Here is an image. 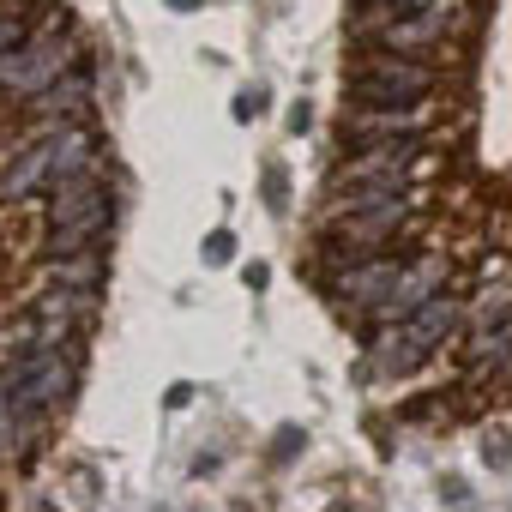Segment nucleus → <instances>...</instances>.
<instances>
[{
    "label": "nucleus",
    "instance_id": "obj_15",
    "mask_svg": "<svg viewBox=\"0 0 512 512\" xmlns=\"http://www.w3.org/2000/svg\"><path fill=\"white\" fill-rule=\"evenodd\" d=\"M253 115H260V91H241L235 97V121H253Z\"/></svg>",
    "mask_w": 512,
    "mask_h": 512
},
{
    "label": "nucleus",
    "instance_id": "obj_16",
    "mask_svg": "<svg viewBox=\"0 0 512 512\" xmlns=\"http://www.w3.org/2000/svg\"><path fill=\"white\" fill-rule=\"evenodd\" d=\"M308 127H314V103H296L290 109V133H308Z\"/></svg>",
    "mask_w": 512,
    "mask_h": 512
},
{
    "label": "nucleus",
    "instance_id": "obj_7",
    "mask_svg": "<svg viewBox=\"0 0 512 512\" xmlns=\"http://www.w3.org/2000/svg\"><path fill=\"white\" fill-rule=\"evenodd\" d=\"M428 127V109L422 103H368L350 115V133L356 139H416Z\"/></svg>",
    "mask_w": 512,
    "mask_h": 512
},
{
    "label": "nucleus",
    "instance_id": "obj_14",
    "mask_svg": "<svg viewBox=\"0 0 512 512\" xmlns=\"http://www.w3.org/2000/svg\"><path fill=\"white\" fill-rule=\"evenodd\" d=\"M302 446H308V434H302V428H284V434L272 440V458H296Z\"/></svg>",
    "mask_w": 512,
    "mask_h": 512
},
{
    "label": "nucleus",
    "instance_id": "obj_5",
    "mask_svg": "<svg viewBox=\"0 0 512 512\" xmlns=\"http://www.w3.org/2000/svg\"><path fill=\"white\" fill-rule=\"evenodd\" d=\"M446 25H452V7H446V0H434V7H404L392 25H380V43H386L392 55H416V49L440 43Z\"/></svg>",
    "mask_w": 512,
    "mask_h": 512
},
{
    "label": "nucleus",
    "instance_id": "obj_2",
    "mask_svg": "<svg viewBox=\"0 0 512 512\" xmlns=\"http://www.w3.org/2000/svg\"><path fill=\"white\" fill-rule=\"evenodd\" d=\"M434 91V67H422L416 55H374L356 73V97L362 103H422Z\"/></svg>",
    "mask_w": 512,
    "mask_h": 512
},
{
    "label": "nucleus",
    "instance_id": "obj_12",
    "mask_svg": "<svg viewBox=\"0 0 512 512\" xmlns=\"http://www.w3.org/2000/svg\"><path fill=\"white\" fill-rule=\"evenodd\" d=\"M199 260H205V266H229V260H235V229H211V235L199 241Z\"/></svg>",
    "mask_w": 512,
    "mask_h": 512
},
{
    "label": "nucleus",
    "instance_id": "obj_20",
    "mask_svg": "<svg viewBox=\"0 0 512 512\" xmlns=\"http://www.w3.org/2000/svg\"><path fill=\"white\" fill-rule=\"evenodd\" d=\"M386 7H398V13H404V7H434V0H386Z\"/></svg>",
    "mask_w": 512,
    "mask_h": 512
},
{
    "label": "nucleus",
    "instance_id": "obj_4",
    "mask_svg": "<svg viewBox=\"0 0 512 512\" xmlns=\"http://www.w3.org/2000/svg\"><path fill=\"white\" fill-rule=\"evenodd\" d=\"M440 284H446V260H416V266H398V278H392V290L374 302L380 308V326H392V320H404L416 302H428V296H440Z\"/></svg>",
    "mask_w": 512,
    "mask_h": 512
},
{
    "label": "nucleus",
    "instance_id": "obj_18",
    "mask_svg": "<svg viewBox=\"0 0 512 512\" xmlns=\"http://www.w3.org/2000/svg\"><path fill=\"white\" fill-rule=\"evenodd\" d=\"M163 404H169V410H187V404H193V386H169Z\"/></svg>",
    "mask_w": 512,
    "mask_h": 512
},
{
    "label": "nucleus",
    "instance_id": "obj_11",
    "mask_svg": "<svg viewBox=\"0 0 512 512\" xmlns=\"http://www.w3.org/2000/svg\"><path fill=\"white\" fill-rule=\"evenodd\" d=\"M31 37V19H25V7H0V55L7 49H19Z\"/></svg>",
    "mask_w": 512,
    "mask_h": 512
},
{
    "label": "nucleus",
    "instance_id": "obj_9",
    "mask_svg": "<svg viewBox=\"0 0 512 512\" xmlns=\"http://www.w3.org/2000/svg\"><path fill=\"white\" fill-rule=\"evenodd\" d=\"M85 103H91V73L85 67H67L55 85H43L31 97V109L49 115V121H85Z\"/></svg>",
    "mask_w": 512,
    "mask_h": 512
},
{
    "label": "nucleus",
    "instance_id": "obj_3",
    "mask_svg": "<svg viewBox=\"0 0 512 512\" xmlns=\"http://www.w3.org/2000/svg\"><path fill=\"white\" fill-rule=\"evenodd\" d=\"M332 181L350 187V193H404V187H410V151H404V145H392V151H362V157L338 163Z\"/></svg>",
    "mask_w": 512,
    "mask_h": 512
},
{
    "label": "nucleus",
    "instance_id": "obj_6",
    "mask_svg": "<svg viewBox=\"0 0 512 512\" xmlns=\"http://www.w3.org/2000/svg\"><path fill=\"white\" fill-rule=\"evenodd\" d=\"M392 278H398V260H386V253H356V260L332 278V296H338V302L374 308V302L392 290Z\"/></svg>",
    "mask_w": 512,
    "mask_h": 512
},
{
    "label": "nucleus",
    "instance_id": "obj_19",
    "mask_svg": "<svg viewBox=\"0 0 512 512\" xmlns=\"http://www.w3.org/2000/svg\"><path fill=\"white\" fill-rule=\"evenodd\" d=\"M169 13H199V0H163Z\"/></svg>",
    "mask_w": 512,
    "mask_h": 512
},
{
    "label": "nucleus",
    "instance_id": "obj_10",
    "mask_svg": "<svg viewBox=\"0 0 512 512\" xmlns=\"http://www.w3.org/2000/svg\"><path fill=\"white\" fill-rule=\"evenodd\" d=\"M103 278H109L103 247H67V253H49V284H67V290H103Z\"/></svg>",
    "mask_w": 512,
    "mask_h": 512
},
{
    "label": "nucleus",
    "instance_id": "obj_13",
    "mask_svg": "<svg viewBox=\"0 0 512 512\" xmlns=\"http://www.w3.org/2000/svg\"><path fill=\"white\" fill-rule=\"evenodd\" d=\"M260 193H266V205H272V211H290V175H284V169H266Z\"/></svg>",
    "mask_w": 512,
    "mask_h": 512
},
{
    "label": "nucleus",
    "instance_id": "obj_1",
    "mask_svg": "<svg viewBox=\"0 0 512 512\" xmlns=\"http://www.w3.org/2000/svg\"><path fill=\"white\" fill-rule=\"evenodd\" d=\"M410 217V193H356L338 217V247L344 253H368L386 235H398V223Z\"/></svg>",
    "mask_w": 512,
    "mask_h": 512
},
{
    "label": "nucleus",
    "instance_id": "obj_8",
    "mask_svg": "<svg viewBox=\"0 0 512 512\" xmlns=\"http://www.w3.org/2000/svg\"><path fill=\"white\" fill-rule=\"evenodd\" d=\"M55 181V139L43 133L31 151H19L13 163H7V175H0V199H31V193H43Z\"/></svg>",
    "mask_w": 512,
    "mask_h": 512
},
{
    "label": "nucleus",
    "instance_id": "obj_17",
    "mask_svg": "<svg viewBox=\"0 0 512 512\" xmlns=\"http://www.w3.org/2000/svg\"><path fill=\"white\" fill-rule=\"evenodd\" d=\"M241 278H247V290H266V284H272V266H260V260H253Z\"/></svg>",
    "mask_w": 512,
    "mask_h": 512
}]
</instances>
